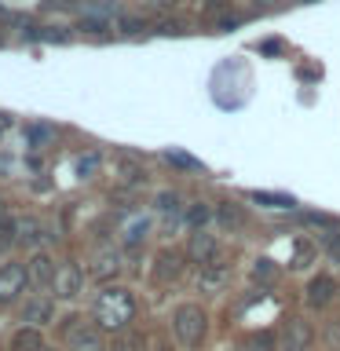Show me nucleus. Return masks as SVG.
Segmentation results:
<instances>
[{
	"instance_id": "f257e3e1",
	"label": "nucleus",
	"mask_w": 340,
	"mask_h": 351,
	"mask_svg": "<svg viewBox=\"0 0 340 351\" xmlns=\"http://www.w3.org/2000/svg\"><path fill=\"white\" fill-rule=\"evenodd\" d=\"M92 315H95L99 329L121 333V329L132 322V315H136V296H132L128 289H103L95 307H92Z\"/></svg>"
},
{
	"instance_id": "f03ea898",
	"label": "nucleus",
	"mask_w": 340,
	"mask_h": 351,
	"mask_svg": "<svg viewBox=\"0 0 340 351\" xmlns=\"http://www.w3.org/2000/svg\"><path fill=\"white\" fill-rule=\"evenodd\" d=\"M172 333H175V340H180L183 348H197V344L205 340V333H208L205 311H202L197 304L175 307V315H172Z\"/></svg>"
},
{
	"instance_id": "7ed1b4c3",
	"label": "nucleus",
	"mask_w": 340,
	"mask_h": 351,
	"mask_svg": "<svg viewBox=\"0 0 340 351\" xmlns=\"http://www.w3.org/2000/svg\"><path fill=\"white\" fill-rule=\"evenodd\" d=\"M26 282H29V271L22 267V263H4V267H0V304L19 300V293L26 289Z\"/></svg>"
},
{
	"instance_id": "20e7f679",
	"label": "nucleus",
	"mask_w": 340,
	"mask_h": 351,
	"mask_svg": "<svg viewBox=\"0 0 340 351\" xmlns=\"http://www.w3.org/2000/svg\"><path fill=\"white\" fill-rule=\"evenodd\" d=\"M81 285H84V274L77 263H62L59 271H55V282H51V289L59 300H73V296H81Z\"/></svg>"
},
{
	"instance_id": "39448f33",
	"label": "nucleus",
	"mask_w": 340,
	"mask_h": 351,
	"mask_svg": "<svg viewBox=\"0 0 340 351\" xmlns=\"http://www.w3.org/2000/svg\"><path fill=\"white\" fill-rule=\"evenodd\" d=\"M315 340V329L304 322V318H289L282 329V351H307Z\"/></svg>"
},
{
	"instance_id": "423d86ee",
	"label": "nucleus",
	"mask_w": 340,
	"mask_h": 351,
	"mask_svg": "<svg viewBox=\"0 0 340 351\" xmlns=\"http://www.w3.org/2000/svg\"><path fill=\"white\" fill-rule=\"evenodd\" d=\"M92 274H95V282L117 278V274H121V252L114 245H103L95 252V260H92Z\"/></svg>"
},
{
	"instance_id": "0eeeda50",
	"label": "nucleus",
	"mask_w": 340,
	"mask_h": 351,
	"mask_svg": "<svg viewBox=\"0 0 340 351\" xmlns=\"http://www.w3.org/2000/svg\"><path fill=\"white\" fill-rule=\"evenodd\" d=\"M66 337H70V351H106L95 326H66Z\"/></svg>"
},
{
	"instance_id": "6e6552de",
	"label": "nucleus",
	"mask_w": 340,
	"mask_h": 351,
	"mask_svg": "<svg viewBox=\"0 0 340 351\" xmlns=\"http://www.w3.org/2000/svg\"><path fill=\"white\" fill-rule=\"evenodd\" d=\"M186 256H191L194 263H212L216 260V234H205V230H197V234L191 238V245H186Z\"/></svg>"
},
{
	"instance_id": "1a4fd4ad",
	"label": "nucleus",
	"mask_w": 340,
	"mask_h": 351,
	"mask_svg": "<svg viewBox=\"0 0 340 351\" xmlns=\"http://www.w3.org/2000/svg\"><path fill=\"white\" fill-rule=\"evenodd\" d=\"M333 293H337V282L329 278V274H318V278H311V285H307V300L315 307H326L333 300Z\"/></svg>"
},
{
	"instance_id": "9d476101",
	"label": "nucleus",
	"mask_w": 340,
	"mask_h": 351,
	"mask_svg": "<svg viewBox=\"0 0 340 351\" xmlns=\"http://www.w3.org/2000/svg\"><path fill=\"white\" fill-rule=\"evenodd\" d=\"M29 282L33 285H48V282H55V267H51V256H44V252H37V256L29 260Z\"/></svg>"
},
{
	"instance_id": "9b49d317",
	"label": "nucleus",
	"mask_w": 340,
	"mask_h": 351,
	"mask_svg": "<svg viewBox=\"0 0 340 351\" xmlns=\"http://www.w3.org/2000/svg\"><path fill=\"white\" fill-rule=\"evenodd\" d=\"M51 318V300L48 296H37V300L26 304V311H22V322L26 326H44Z\"/></svg>"
},
{
	"instance_id": "f8f14e48",
	"label": "nucleus",
	"mask_w": 340,
	"mask_h": 351,
	"mask_svg": "<svg viewBox=\"0 0 340 351\" xmlns=\"http://www.w3.org/2000/svg\"><path fill=\"white\" fill-rule=\"evenodd\" d=\"M40 348H44V340H40L37 326H26V329H19V333L11 337V351H40Z\"/></svg>"
},
{
	"instance_id": "ddd939ff",
	"label": "nucleus",
	"mask_w": 340,
	"mask_h": 351,
	"mask_svg": "<svg viewBox=\"0 0 340 351\" xmlns=\"http://www.w3.org/2000/svg\"><path fill=\"white\" fill-rule=\"evenodd\" d=\"M180 271H183V256H175V252H165V256L158 260V267H154V274H158L161 282L180 278Z\"/></svg>"
},
{
	"instance_id": "4468645a",
	"label": "nucleus",
	"mask_w": 340,
	"mask_h": 351,
	"mask_svg": "<svg viewBox=\"0 0 340 351\" xmlns=\"http://www.w3.org/2000/svg\"><path fill=\"white\" fill-rule=\"evenodd\" d=\"M223 282H227V267H212V263L202 267V289H219Z\"/></svg>"
},
{
	"instance_id": "2eb2a0df",
	"label": "nucleus",
	"mask_w": 340,
	"mask_h": 351,
	"mask_svg": "<svg viewBox=\"0 0 340 351\" xmlns=\"http://www.w3.org/2000/svg\"><path fill=\"white\" fill-rule=\"evenodd\" d=\"M234 351H274V344H271V337H249L245 344H238Z\"/></svg>"
},
{
	"instance_id": "dca6fc26",
	"label": "nucleus",
	"mask_w": 340,
	"mask_h": 351,
	"mask_svg": "<svg viewBox=\"0 0 340 351\" xmlns=\"http://www.w3.org/2000/svg\"><path fill=\"white\" fill-rule=\"evenodd\" d=\"M114 351H143V333H128V337H117Z\"/></svg>"
},
{
	"instance_id": "f3484780",
	"label": "nucleus",
	"mask_w": 340,
	"mask_h": 351,
	"mask_svg": "<svg viewBox=\"0 0 340 351\" xmlns=\"http://www.w3.org/2000/svg\"><path fill=\"white\" fill-rule=\"evenodd\" d=\"M19 230H22V241H37L40 234H44V230H40V223H37V219H22V223H19Z\"/></svg>"
},
{
	"instance_id": "a211bd4d",
	"label": "nucleus",
	"mask_w": 340,
	"mask_h": 351,
	"mask_svg": "<svg viewBox=\"0 0 340 351\" xmlns=\"http://www.w3.org/2000/svg\"><path fill=\"white\" fill-rule=\"evenodd\" d=\"M208 216H212V208H205V205H194V208H191V216H186V223L202 227V223H205Z\"/></svg>"
},
{
	"instance_id": "6ab92c4d",
	"label": "nucleus",
	"mask_w": 340,
	"mask_h": 351,
	"mask_svg": "<svg viewBox=\"0 0 340 351\" xmlns=\"http://www.w3.org/2000/svg\"><path fill=\"white\" fill-rule=\"evenodd\" d=\"M252 202H263V205H289V197H271V194H252Z\"/></svg>"
},
{
	"instance_id": "aec40b11",
	"label": "nucleus",
	"mask_w": 340,
	"mask_h": 351,
	"mask_svg": "<svg viewBox=\"0 0 340 351\" xmlns=\"http://www.w3.org/2000/svg\"><path fill=\"white\" fill-rule=\"evenodd\" d=\"M216 213H219V216H223V219H227V223H230V227H234V223H238V213H234V208H230L227 202H223V205H219V208H216Z\"/></svg>"
},
{
	"instance_id": "412c9836",
	"label": "nucleus",
	"mask_w": 340,
	"mask_h": 351,
	"mask_svg": "<svg viewBox=\"0 0 340 351\" xmlns=\"http://www.w3.org/2000/svg\"><path fill=\"white\" fill-rule=\"evenodd\" d=\"M81 29H88V33H99V29H106V22H103V19H84V22H81Z\"/></svg>"
},
{
	"instance_id": "4be33fe9",
	"label": "nucleus",
	"mask_w": 340,
	"mask_h": 351,
	"mask_svg": "<svg viewBox=\"0 0 340 351\" xmlns=\"http://www.w3.org/2000/svg\"><path fill=\"white\" fill-rule=\"evenodd\" d=\"M252 8H271V4H278V0H249Z\"/></svg>"
},
{
	"instance_id": "5701e85b",
	"label": "nucleus",
	"mask_w": 340,
	"mask_h": 351,
	"mask_svg": "<svg viewBox=\"0 0 340 351\" xmlns=\"http://www.w3.org/2000/svg\"><path fill=\"white\" fill-rule=\"evenodd\" d=\"M8 125H11V117H4V114H0V132H4Z\"/></svg>"
},
{
	"instance_id": "b1692460",
	"label": "nucleus",
	"mask_w": 340,
	"mask_h": 351,
	"mask_svg": "<svg viewBox=\"0 0 340 351\" xmlns=\"http://www.w3.org/2000/svg\"><path fill=\"white\" fill-rule=\"evenodd\" d=\"M0 223H4V202H0Z\"/></svg>"
},
{
	"instance_id": "393cba45",
	"label": "nucleus",
	"mask_w": 340,
	"mask_h": 351,
	"mask_svg": "<svg viewBox=\"0 0 340 351\" xmlns=\"http://www.w3.org/2000/svg\"><path fill=\"white\" fill-rule=\"evenodd\" d=\"M158 351H169V348H158Z\"/></svg>"
},
{
	"instance_id": "a878e982",
	"label": "nucleus",
	"mask_w": 340,
	"mask_h": 351,
	"mask_svg": "<svg viewBox=\"0 0 340 351\" xmlns=\"http://www.w3.org/2000/svg\"><path fill=\"white\" fill-rule=\"evenodd\" d=\"M40 351H48V348H40Z\"/></svg>"
}]
</instances>
